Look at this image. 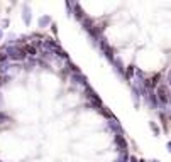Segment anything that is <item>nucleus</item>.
<instances>
[{
    "instance_id": "1",
    "label": "nucleus",
    "mask_w": 171,
    "mask_h": 162,
    "mask_svg": "<svg viewBox=\"0 0 171 162\" xmlns=\"http://www.w3.org/2000/svg\"><path fill=\"white\" fill-rule=\"evenodd\" d=\"M169 95H171V90H169V85L168 83H161L156 90V96H158V101L159 105H168L169 103Z\"/></svg>"
},
{
    "instance_id": "2",
    "label": "nucleus",
    "mask_w": 171,
    "mask_h": 162,
    "mask_svg": "<svg viewBox=\"0 0 171 162\" xmlns=\"http://www.w3.org/2000/svg\"><path fill=\"white\" fill-rule=\"evenodd\" d=\"M144 101L151 110H158L159 108V101H158V96H156V91H148L144 96Z\"/></svg>"
},
{
    "instance_id": "3",
    "label": "nucleus",
    "mask_w": 171,
    "mask_h": 162,
    "mask_svg": "<svg viewBox=\"0 0 171 162\" xmlns=\"http://www.w3.org/2000/svg\"><path fill=\"white\" fill-rule=\"evenodd\" d=\"M114 142L117 145L119 152H127V140H126V135H115L114 137Z\"/></svg>"
},
{
    "instance_id": "4",
    "label": "nucleus",
    "mask_w": 171,
    "mask_h": 162,
    "mask_svg": "<svg viewBox=\"0 0 171 162\" xmlns=\"http://www.w3.org/2000/svg\"><path fill=\"white\" fill-rule=\"evenodd\" d=\"M22 49H24V52L27 54V57H37V54H39V51H37V47L32 42H26V44H22Z\"/></svg>"
},
{
    "instance_id": "5",
    "label": "nucleus",
    "mask_w": 171,
    "mask_h": 162,
    "mask_svg": "<svg viewBox=\"0 0 171 162\" xmlns=\"http://www.w3.org/2000/svg\"><path fill=\"white\" fill-rule=\"evenodd\" d=\"M108 128H110L112 132H115V135H124V128H122V125H120L115 118L108 122Z\"/></svg>"
},
{
    "instance_id": "6",
    "label": "nucleus",
    "mask_w": 171,
    "mask_h": 162,
    "mask_svg": "<svg viewBox=\"0 0 171 162\" xmlns=\"http://www.w3.org/2000/svg\"><path fill=\"white\" fill-rule=\"evenodd\" d=\"M95 24H97V20H95V19H91V17H88V15H86V17L81 20V26H83V29H85L86 32H90L91 29L95 27Z\"/></svg>"
},
{
    "instance_id": "7",
    "label": "nucleus",
    "mask_w": 171,
    "mask_h": 162,
    "mask_svg": "<svg viewBox=\"0 0 171 162\" xmlns=\"http://www.w3.org/2000/svg\"><path fill=\"white\" fill-rule=\"evenodd\" d=\"M73 15H75V19L80 20V22L86 17V14L83 12V9H81L80 5H78V3H73Z\"/></svg>"
},
{
    "instance_id": "8",
    "label": "nucleus",
    "mask_w": 171,
    "mask_h": 162,
    "mask_svg": "<svg viewBox=\"0 0 171 162\" xmlns=\"http://www.w3.org/2000/svg\"><path fill=\"white\" fill-rule=\"evenodd\" d=\"M115 66V71H117V74L119 76H126V68H124V64H122V59H120V57H115V61L114 63H112Z\"/></svg>"
},
{
    "instance_id": "9",
    "label": "nucleus",
    "mask_w": 171,
    "mask_h": 162,
    "mask_svg": "<svg viewBox=\"0 0 171 162\" xmlns=\"http://www.w3.org/2000/svg\"><path fill=\"white\" fill-rule=\"evenodd\" d=\"M136 69L137 68H136L134 64H129L127 68H126V76H124V80H126L127 83H131V80L136 76Z\"/></svg>"
},
{
    "instance_id": "10",
    "label": "nucleus",
    "mask_w": 171,
    "mask_h": 162,
    "mask_svg": "<svg viewBox=\"0 0 171 162\" xmlns=\"http://www.w3.org/2000/svg\"><path fill=\"white\" fill-rule=\"evenodd\" d=\"M44 47L54 51L56 47H60V42H58V41H54L53 37H44Z\"/></svg>"
},
{
    "instance_id": "11",
    "label": "nucleus",
    "mask_w": 171,
    "mask_h": 162,
    "mask_svg": "<svg viewBox=\"0 0 171 162\" xmlns=\"http://www.w3.org/2000/svg\"><path fill=\"white\" fill-rule=\"evenodd\" d=\"M37 24H39V27H51V24H53V20H51V17L49 15H43V17H39V20H37Z\"/></svg>"
},
{
    "instance_id": "12",
    "label": "nucleus",
    "mask_w": 171,
    "mask_h": 162,
    "mask_svg": "<svg viewBox=\"0 0 171 162\" xmlns=\"http://www.w3.org/2000/svg\"><path fill=\"white\" fill-rule=\"evenodd\" d=\"M149 128H151V130H153L154 137H159V135H161V127L158 125L156 122H153V120H151V122H149Z\"/></svg>"
},
{
    "instance_id": "13",
    "label": "nucleus",
    "mask_w": 171,
    "mask_h": 162,
    "mask_svg": "<svg viewBox=\"0 0 171 162\" xmlns=\"http://www.w3.org/2000/svg\"><path fill=\"white\" fill-rule=\"evenodd\" d=\"M85 96H86V98H88L90 101H91V100H93V98H97L98 95L95 93V91H93V88H91V86L88 85V86H86V88H85Z\"/></svg>"
},
{
    "instance_id": "14",
    "label": "nucleus",
    "mask_w": 171,
    "mask_h": 162,
    "mask_svg": "<svg viewBox=\"0 0 171 162\" xmlns=\"http://www.w3.org/2000/svg\"><path fill=\"white\" fill-rule=\"evenodd\" d=\"M22 19H24V22L27 24H31V19H32V15H31V12H29V7L27 5H24V14H22Z\"/></svg>"
},
{
    "instance_id": "15",
    "label": "nucleus",
    "mask_w": 171,
    "mask_h": 162,
    "mask_svg": "<svg viewBox=\"0 0 171 162\" xmlns=\"http://www.w3.org/2000/svg\"><path fill=\"white\" fill-rule=\"evenodd\" d=\"M98 111H100V113H102V115H103V117H105V118H108V120H114V118H115L114 115H112V111L108 110L107 106H102V108H100Z\"/></svg>"
},
{
    "instance_id": "16",
    "label": "nucleus",
    "mask_w": 171,
    "mask_h": 162,
    "mask_svg": "<svg viewBox=\"0 0 171 162\" xmlns=\"http://www.w3.org/2000/svg\"><path fill=\"white\" fill-rule=\"evenodd\" d=\"M7 120H9V115H7L5 111H0V125H3Z\"/></svg>"
},
{
    "instance_id": "17",
    "label": "nucleus",
    "mask_w": 171,
    "mask_h": 162,
    "mask_svg": "<svg viewBox=\"0 0 171 162\" xmlns=\"http://www.w3.org/2000/svg\"><path fill=\"white\" fill-rule=\"evenodd\" d=\"M51 31H53V34H54V36H58V26H56L54 22L51 24Z\"/></svg>"
},
{
    "instance_id": "18",
    "label": "nucleus",
    "mask_w": 171,
    "mask_h": 162,
    "mask_svg": "<svg viewBox=\"0 0 171 162\" xmlns=\"http://www.w3.org/2000/svg\"><path fill=\"white\" fill-rule=\"evenodd\" d=\"M129 162H139V159H137L136 155H131V157H129Z\"/></svg>"
},
{
    "instance_id": "19",
    "label": "nucleus",
    "mask_w": 171,
    "mask_h": 162,
    "mask_svg": "<svg viewBox=\"0 0 171 162\" xmlns=\"http://www.w3.org/2000/svg\"><path fill=\"white\" fill-rule=\"evenodd\" d=\"M166 147H168V152L171 154V142H168V144H166Z\"/></svg>"
},
{
    "instance_id": "20",
    "label": "nucleus",
    "mask_w": 171,
    "mask_h": 162,
    "mask_svg": "<svg viewBox=\"0 0 171 162\" xmlns=\"http://www.w3.org/2000/svg\"><path fill=\"white\" fill-rule=\"evenodd\" d=\"M0 73H3V64H0Z\"/></svg>"
},
{
    "instance_id": "21",
    "label": "nucleus",
    "mask_w": 171,
    "mask_h": 162,
    "mask_svg": "<svg viewBox=\"0 0 171 162\" xmlns=\"http://www.w3.org/2000/svg\"><path fill=\"white\" fill-rule=\"evenodd\" d=\"M151 162H161V160H158V159H153Z\"/></svg>"
},
{
    "instance_id": "22",
    "label": "nucleus",
    "mask_w": 171,
    "mask_h": 162,
    "mask_svg": "<svg viewBox=\"0 0 171 162\" xmlns=\"http://www.w3.org/2000/svg\"><path fill=\"white\" fill-rule=\"evenodd\" d=\"M139 162H148V160H144V159H139Z\"/></svg>"
},
{
    "instance_id": "23",
    "label": "nucleus",
    "mask_w": 171,
    "mask_h": 162,
    "mask_svg": "<svg viewBox=\"0 0 171 162\" xmlns=\"http://www.w3.org/2000/svg\"><path fill=\"white\" fill-rule=\"evenodd\" d=\"M168 105H171V95H169V103H168Z\"/></svg>"
},
{
    "instance_id": "24",
    "label": "nucleus",
    "mask_w": 171,
    "mask_h": 162,
    "mask_svg": "<svg viewBox=\"0 0 171 162\" xmlns=\"http://www.w3.org/2000/svg\"><path fill=\"white\" fill-rule=\"evenodd\" d=\"M0 162H2V160H0Z\"/></svg>"
}]
</instances>
